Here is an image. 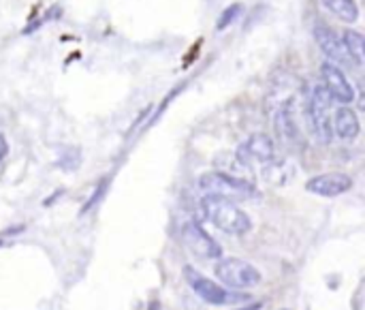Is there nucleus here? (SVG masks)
Instances as JSON below:
<instances>
[{"label": "nucleus", "instance_id": "2eb2a0df", "mask_svg": "<svg viewBox=\"0 0 365 310\" xmlns=\"http://www.w3.org/2000/svg\"><path fill=\"white\" fill-rule=\"evenodd\" d=\"M240 11H242V4H240V2H235V4H231V6H227V9L222 11V15H220L218 24H216V30H225L229 24H233V19L240 15Z\"/></svg>", "mask_w": 365, "mask_h": 310}, {"label": "nucleus", "instance_id": "f03ea898", "mask_svg": "<svg viewBox=\"0 0 365 310\" xmlns=\"http://www.w3.org/2000/svg\"><path fill=\"white\" fill-rule=\"evenodd\" d=\"M331 96L323 84H314L308 88L306 94V114L310 122L312 135L321 144H331L334 139V111H331Z\"/></svg>", "mask_w": 365, "mask_h": 310}, {"label": "nucleus", "instance_id": "423d86ee", "mask_svg": "<svg viewBox=\"0 0 365 310\" xmlns=\"http://www.w3.org/2000/svg\"><path fill=\"white\" fill-rule=\"evenodd\" d=\"M182 242L192 255H197L201 259H220L222 257V246L195 221H188L182 227Z\"/></svg>", "mask_w": 365, "mask_h": 310}, {"label": "nucleus", "instance_id": "1a4fd4ad", "mask_svg": "<svg viewBox=\"0 0 365 310\" xmlns=\"http://www.w3.org/2000/svg\"><path fill=\"white\" fill-rule=\"evenodd\" d=\"M353 189V178L342 171H329L314 176L306 182V191L319 197H340Z\"/></svg>", "mask_w": 365, "mask_h": 310}, {"label": "nucleus", "instance_id": "4468645a", "mask_svg": "<svg viewBox=\"0 0 365 310\" xmlns=\"http://www.w3.org/2000/svg\"><path fill=\"white\" fill-rule=\"evenodd\" d=\"M321 2H323V6L327 11H331L342 21L353 24V21L359 19V6H357L355 0H321Z\"/></svg>", "mask_w": 365, "mask_h": 310}, {"label": "nucleus", "instance_id": "7ed1b4c3", "mask_svg": "<svg viewBox=\"0 0 365 310\" xmlns=\"http://www.w3.org/2000/svg\"><path fill=\"white\" fill-rule=\"evenodd\" d=\"M184 281L186 285L205 302V304H212V306H231V304H237V302H248V296H242V294H233L231 289L218 285L216 281L207 279L203 272H199L197 268L192 266H186L184 268Z\"/></svg>", "mask_w": 365, "mask_h": 310}, {"label": "nucleus", "instance_id": "9d476101", "mask_svg": "<svg viewBox=\"0 0 365 310\" xmlns=\"http://www.w3.org/2000/svg\"><path fill=\"white\" fill-rule=\"evenodd\" d=\"M312 32H314L317 45H319L321 51L329 58V62H334V64H353V60H351V56H349L344 43H342V39H340L327 24H317V26L312 28Z\"/></svg>", "mask_w": 365, "mask_h": 310}, {"label": "nucleus", "instance_id": "20e7f679", "mask_svg": "<svg viewBox=\"0 0 365 310\" xmlns=\"http://www.w3.org/2000/svg\"><path fill=\"white\" fill-rule=\"evenodd\" d=\"M199 186L207 193V195H216V197H225V199H252L259 195V191L255 189L252 182L231 176V174H222V171H207L199 178Z\"/></svg>", "mask_w": 365, "mask_h": 310}, {"label": "nucleus", "instance_id": "ddd939ff", "mask_svg": "<svg viewBox=\"0 0 365 310\" xmlns=\"http://www.w3.org/2000/svg\"><path fill=\"white\" fill-rule=\"evenodd\" d=\"M353 64L355 66H361L365 62V39L359 30H344V34L340 36Z\"/></svg>", "mask_w": 365, "mask_h": 310}, {"label": "nucleus", "instance_id": "f257e3e1", "mask_svg": "<svg viewBox=\"0 0 365 310\" xmlns=\"http://www.w3.org/2000/svg\"><path fill=\"white\" fill-rule=\"evenodd\" d=\"M203 212L205 216L222 231L229 236H244L252 229V221L250 216L231 199L225 197H216V195H205L203 201Z\"/></svg>", "mask_w": 365, "mask_h": 310}, {"label": "nucleus", "instance_id": "f8f14e48", "mask_svg": "<svg viewBox=\"0 0 365 310\" xmlns=\"http://www.w3.org/2000/svg\"><path fill=\"white\" fill-rule=\"evenodd\" d=\"M276 133L278 137L284 141V144H295L299 139V129L295 124V118H293V109H291V103H284L278 107L276 111Z\"/></svg>", "mask_w": 365, "mask_h": 310}, {"label": "nucleus", "instance_id": "0eeeda50", "mask_svg": "<svg viewBox=\"0 0 365 310\" xmlns=\"http://www.w3.org/2000/svg\"><path fill=\"white\" fill-rule=\"evenodd\" d=\"M276 156V146L269 135L265 133H252L240 148L237 159L242 165H269Z\"/></svg>", "mask_w": 365, "mask_h": 310}, {"label": "nucleus", "instance_id": "9b49d317", "mask_svg": "<svg viewBox=\"0 0 365 310\" xmlns=\"http://www.w3.org/2000/svg\"><path fill=\"white\" fill-rule=\"evenodd\" d=\"M359 131H361V124H359V116L355 109L340 107L334 111V135H338L346 141H353V139H357Z\"/></svg>", "mask_w": 365, "mask_h": 310}, {"label": "nucleus", "instance_id": "6e6552de", "mask_svg": "<svg viewBox=\"0 0 365 310\" xmlns=\"http://www.w3.org/2000/svg\"><path fill=\"white\" fill-rule=\"evenodd\" d=\"M321 77H323L325 90L329 92V96H331L334 101L344 103V105H349V103L355 101V88H353V84L349 81V77L344 75V71H342L338 64H334V62H329V60L323 62V66H321Z\"/></svg>", "mask_w": 365, "mask_h": 310}, {"label": "nucleus", "instance_id": "dca6fc26", "mask_svg": "<svg viewBox=\"0 0 365 310\" xmlns=\"http://www.w3.org/2000/svg\"><path fill=\"white\" fill-rule=\"evenodd\" d=\"M6 152H9V146H6V139H4V137L0 135V161H2L4 156H6Z\"/></svg>", "mask_w": 365, "mask_h": 310}, {"label": "nucleus", "instance_id": "39448f33", "mask_svg": "<svg viewBox=\"0 0 365 310\" xmlns=\"http://www.w3.org/2000/svg\"><path fill=\"white\" fill-rule=\"evenodd\" d=\"M218 281L227 287V289H233V291H242V289H255L263 283V276L261 272L244 261V259H237V257H227V259H218L216 268H214Z\"/></svg>", "mask_w": 365, "mask_h": 310}]
</instances>
